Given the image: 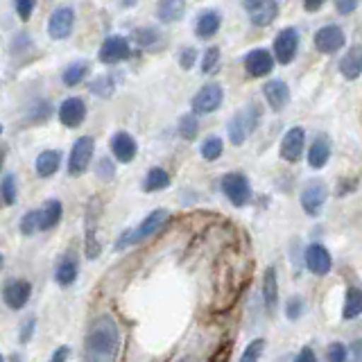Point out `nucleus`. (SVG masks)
<instances>
[{"label":"nucleus","mask_w":362,"mask_h":362,"mask_svg":"<svg viewBox=\"0 0 362 362\" xmlns=\"http://www.w3.org/2000/svg\"><path fill=\"white\" fill-rule=\"evenodd\" d=\"M344 32L337 25H324L315 34V48L324 54H335L339 48H344Z\"/></svg>","instance_id":"ddd939ff"},{"label":"nucleus","mask_w":362,"mask_h":362,"mask_svg":"<svg viewBox=\"0 0 362 362\" xmlns=\"http://www.w3.org/2000/svg\"><path fill=\"white\" fill-rule=\"evenodd\" d=\"M263 301H265V308L269 313L274 310L276 303H279V281H276V269L274 267L265 269V276H263Z\"/></svg>","instance_id":"cd10ccee"},{"label":"nucleus","mask_w":362,"mask_h":362,"mask_svg":"<svg viewBox=\"0 0 362 362\" xmlns=\"http://www.w3.org/2000/svg\"><path fill=\"white\" fill-rule=\"evenodd\" d=\"M134 41L139 48L152 50L154 45L161 41V32H158L156 28H139V30H134Z\"/></svg>","instance_id":"c9c22d12"},{"label":"nucleus","mask_w":362,"mask_h":362,"mask_svg":"<svg viewBox=\"0 0 362 362\" xmlns=\"http://www.w3.org/2000/svg\"><path fill=\"white\" fill-rule=\"evenodd\" d=\"M168 220H170V213H168L165 209H156V211H152L139 226H134V229L124 231V233L118 238L116 249H124V247H134V245L145 243L147 238H152V235H156L158 231H161Z\"/></svg>","instance_id":"f03ea898"},{"label":"nucleus","mask_w":362,"mask_h":362,"mask_svg":"<svg viewBox=\"0 0 362 362\" xmlns=\"http://www.w3.org/2000/svg\"><path fill=\"white\" fill-rule=\"evenodd\" d=\"M360 0H335V7L339 14H351V11H356Z\"/></svg>","instance_id":"de8ad7c7"},{"label":"nucleus","mask_w":362,"mask_h":362,"mask_svg":"<svg viewBox=\"0 0 362 362\" xmlns=\"http://www.w3.org/2000/svg\"><path fill=\"white\" fill-rule=\"evenodd\" d=\"M303 147H305V132L301 127H292L283 134V141H281V158L283 161H299L301 154H303Z\"/></svg>","instance_id":"2eb2a0df"},{"label":"nucleus","mask_w":362,"mask_h":362,"mask_svg":"<svg viewBox=\"0 0 362 362\" xmlns=\"http://www.w3.org/2000/svg\"><path fill=\"white\" fill-rule=\"evenodd\" d=\"M279 16V3L276 0H258V3L249 9V21L256 28H267Z\"/></svg>","instance_id":"aec40b11"},{"label":"nucleus","mask_w":362,"mask_h":362,"mask_svg":"<svg viewBox=\"0 0 362 362\" xmlns=\"http://www.w3.org/2000/svg\"><path fill=\"white\" fill-rule=\"evenodd\" d=\"M5 267V258H3V254H0V269Z\"/></svg>","instance_id":"13d9d810"},{"label":"nucleus","mask_w":362,"mask_h":362,"mask_svg":"<svg viewBox=\"0 0 362 362\" xmlns=\"http://www.w3.org/2000/svg\"><path fill=\"white\" fill-rule=\"evenodd\" d=\"M77 274H79V263L73 254H66L54 267V281L59 283L62 288L73 286V283L77 281Z\"/></svg>","instance_id":"4be33fe9"},{"label":"nucleus","mask_w":362,"mask_h":362,"mask_svg":"<svg viewBox=\"0 0 362 362\" xmlns=\"http://www.w3.org/2000/svg\"><path fill=\"white\" fill-rule=\"evenodd\" d=\"M324 3L326 0H303V7H305V11H317Z\"/></svg>","instance_id":"864d4df0"},{"label":"nucleus","mask_w":362,"mask_h":362,"mask_svg":"<svg viewBox=\"0 0 362 362\" xmlns=\"http://www.w3.org/2000/svg\"><path fill=\"white\" fill-rule=\"evenodd\" d=\"M75 30V9L73 7H57L48 18V34L54 41H64Z\"/></svg>","instance_id":"1a4fd4ad"},{"label":"nucleus","mask_w":362,"mask_h":362,"mask_svg":"<svg viewBox=\"0 0 362 362\" xmlns=\"http://www.w3.org/2000/svg\"><path fill=\"white\" fill-rule=\"evenodd\" d=\"M120 351V331L113 317L105 315L88 326L84 339V362H116Z\"/></svg>","instance_id":"f257e3e1"},{"label":"nucleus","mask_w":362,"mask_h":362,"mask_svg":"<svg viewBox=\"0 0 362 362\" xmlns=\"http://www.w3.org/2000/svg\"><path fill=\"white\" fill-rule=\"evenodd\" d=\"M263 351H265V339H254V342H249L247 349L243 351L240 362H258L260 356H263Z\"/></svg>","instance_id":"ea45409f"},{"label":"nucleus","mask_w":362,"mask_h":362,"mask_svg":"<svg viewBox=\"0 0 362 362\" xmlns=\"http://www.w3.org/2000/svg\"><path fill=\"white\" fill-rule=\"evenodd\" d=\"M0 362H5V358H3V354H0Z\"/></svg>","instance_id":"bf43d9fd"},{"label":"nucleus","mask_w":362,"mask_h":362,"mask_svg":"<svg viewBox=\"0 0 362 362\" xmlns=\"http://www.w3.org/2000/svg\"><path fill=\"white\" fill-rule=\"evenodd\" d=\"M351 362H362V339H356L351 344Z\"/></svg>","instance_id":"603ef678"},{"label":"nucleus","mask_w":362,"mask_h":362,"mask_svg":"<svg viewBox=\"0 0 362 362\" xmlns=\"http://www.w3.org/2000/svg\"><path fill=\"white\" fill-rule=\"evenodd\" d=\"M243 3H245V7H247V11H249V9H252V7L258 3V0H243Z\"/></svg>","instance_id":"6e6d98bb"},{"label":"nucleus","mask_w":362,"mask_h":362,"mask_svg":"<svg viewBox=\"0 0 362 362\" xmlns=\"http://www.w3.org/2000/svg\"><path fill=\"white\" fill-rule=\"evenodd\" d=\"M129 57H132V43L127 37H120V34H111V37H107L98 50V59L105 66L127 62Z\"/></svg>","instance_id":"0eeeda50"},{"label":"nucleus","mask_w":362,"mask_h":362,"mask_svg":"<svg viewBox=\"0 0 362 362\" xmlns=\"http://www.w3.org/2000/svg\"><path fill=\"white\" fill-rule=\"evenodd\" d=\"M326 202V186L322 181H313L301 190V206L308 215H320Z\"/></svg>","instance_id":"f3484780"},{"label":"nucleus","mask_w":362,"mask_h":362,"mask_svg":"<svg viewBox=\"0 0 362 362\" xmlns=\"http://www.w3.org/2000/svg\"><path fill=\"white\" fill-rule=\"evenodd\" d=\"M274 68V57L265 48H256L245 54V71L249 77H265Z\"/></svg>","instance_id":"dca6fc26"},{"label":"nucleus","mask_w":362,"mask_h":362,"mask_svg":"<svg viewBox=\"0 0 362 362\" xmlns=\"http://www.w3.org/2000/svg\"><path fill=\"white\" fill-rule=\"evenodd\" d=\"M220 25H222V16L215 9H206V11H202V14L197 16L195 34H197L199 39L206 41V39H211V37H215V34H218Z\"/></svg>","instance_id":"b1692460"},{"label":"nucleus","mask_w":362,"mask_h":362,"mask_svg":"<svg viewBox=\"0 0 362 362\" xmlns=\"http://www.w3.org/2000/svg\"><path fill=\"white\" fill-rule=\"evenodd\" d=\"M86 113H88V107L84 98H77V95H71L62 100L59 109H57V116H59V122L64 124L66 129H77L79 124L86 120Z\"/></svg>","instance_id":"6e6552de"},{"label":"nucleus","mask_w":362,"mask_h":362,"mask_svg":"<svg viewBox=\"0 0 362 362\" xmlns=\"http://www.w3.org/2000/svg\"><path fill=\"white\" fill-rule=\"evenodd\" d=\"M220 48L218 45H211V48H206V52L202 54V73L204 75H211L220 68Z\"/></svg>","instance_id":"4c0bfd02"},{"label":"nucleus","mask_w":362,"mask_h":362,"mask_svg":"<svg viewBox=\"0 0 362 362\" xmlns=\"http://www.w3.org/2000/svg\"><path fill=\"white\" fill-rule=\"evenodd\" d=\"M286 315L290 317V320H299V317L303 315V299L301 297H292L288 301V310Z\"/></svg>","instance_id":"a18cd8bd"},{"label":"nucleus","mask_w":362,"mask_h":362,"mask_svg":"<svg viewBox=\"0 0 362 362\" xmlns=\"http://www.w3.org/2000/svg\"><path fill=\"white\" fill-rule=\"evenodd\" d=\"M136 0H120V7H132Z\"/></svg>","instance_id":"4d7b16f0"},{"label":"nucleus","mask_w":362,"mask_h":362,"mask_svg":"<svg viewBox=\"0 0 362 362\" xmlns=\"http://www.w3.org/2000/svg\"><path fill=\"white\" fill-rule=\"evenodd\" d=\"M263 95L267 100V105L272 107V111H283L290 102V88L283 79H269L263 86Z\"/></svg>","instance_id":"a211bd4d"},{"label":"nucleus","mask_w":362,"mask_h":362,"mask_svg":"<svg viewBox=\"0 0 362 362\" xmlns=\"http://www.w3.org/2000/svg\"><path fill=\"white\" fill-rule=\"evenodd\" d=\"M50 113H52V102L50 100H45V98H41V100H34L32 105H30V109H28V122H32V124H41V122H45L50 118Z\"/></svg>","instance_id":"7c9ffc66"},{"label":"nucleus","mask_w":362,"mask_h":362,"mask_svg":"<svg viewBox=\"0 0 362 362\" xmlns=\"http://www.w3.org/2000/svg\"><path fill=\"white\" fill-rule=\"evenodd\" d=\"M326 360L328 362H346V349H344V344L333 342L331 346H328V351H326Z\"/></svg>","instance_id":"c03bdc74"},{"label":"nucleus","mask_w":362,"mask_h":362,"mask_svg":"<svg viewBox=\"0 0 362 362\" xmlns=\"http://www.w3.org/2000/svg\"><path fill=\"white\" fill-rule=\"evenodd\" d=\"M84 249H86V258L93 260L102 252V243L98 240V202L93 199L88 204L86 211V231H84Z\"/></svg>","instance_id":"4468645a"},{"label":"nucleus","mask_w":362,"mask_h":362,"mask_svg":"<svg viewBox=\"0 0 362 362\" xmlns=\"http://www.w3.org/2000/svg\"><path fill=\"white\" fill-rule=\"evenodd\" d=\"M258 118H260V111L254 105H249L247 109L238 111L235 116L229 120V124H226V132H229V141L233 145H243L247 141V136L258 127Z\"/></svg>","instance_id":"20e7f679"},{"label":"nucleus","mask_w":362,"mask_h":362,"mask_svg":"<svg viewBox=\"0 0 362 362\" xmlns=\"http://www.w3.org/2000/svg\"><path fill=\"white\" fill-rule=\"evenodd\" d=\"M197 62V50L190 48V45H186V48H181L179 52V66L184 68V71H190L192 66H195Z\"/></svg>","instance_id":"37998d69"},{"label":"nucleus","mask_w":362,"mask_h":362,"mask_svg":"<svg viewBox=\"0 0 362 362\" xmlns=\"http://www.w3.org/2000/svg\"><path fill=\"white\" fill-rule=\"evenodd\" d=\"M116 86L118 84H116V77H113V75H100L88 84V90L93 95H98V98H111L113 90H116Z\"/></svg>","instance_id":"f704fd0d"},{"label":"nucleus","mask_w":362,"mask_h":362,"mask_svg":"<svg viewBox=\"0 0 362 362\" xmlns=\"http://www.w3.org/2000/svg\"><path fill=\"white\" fill-rule=\"evenodd\" d=\"M294 362H317V356H315V351L310 346H303Z\"/></svg>","instance_id":"3c124183"},{"label":"nucleus","mask_w":362,"mask_h":362,"mask_svg":"<svg viewBox=\"0 0 362 362\" xmlns=\"http://www.w3.org/2000/svg\"><path fill=\"white\" fill-rule=\"evenodd\" d=\"M109 147H111L113 161L122 163V165L132 163L136 158V154H139V143H136L134 136L129 132H124V129H120V132H116L111 136Z\"/></svg>","instance_id":"9d476101"},{"label":"nucleus","mask_w":362,"mask_h":362,"mask_svg":"<svg viewBox=\"0 0 362 362\" xmlns=\"http://www.w3.org/2000/svg\"><path fill=\"white\" fill-rule=\"evenodd\" d=\"M170 186V175L165 168H150L147 170V175L143 179V190L145 192H158V190H165Z\"/></svg>","instance_id":"c85d7f7f"},{"label":"nucleus","mask_w":362,"mask_h":362,"mask_svg":"<svg viewBox=\"0 0 362 362\" xmlns=\"http://www.w3.org/2000/svg\"><path fill=\"white\" fill-rule=\"evenodd\" d=\"M95 175L102 179V181H111L116 177V161H111L109 156H102L98 165H95Z\"/></svg>","instance_id":"a19ab883"},{"label":"nucleus","mask_w":362,"mask_h":362,"mask_svg":"<svg viewBox=\"0 0 362 362\" xmlns=\"http://www.w3.org/2000/svg\"><path fill=\"white\" fill-rule=\"evenodd\" d=\"M224 102V90L218 82L204 84L195 95L190 100V107L195 116H209V113H215Z\"/></svg>","instance_id":"39448f33"},{"label":"nucleus","mask_w":362,"mask_h":362,"mask_svg":"<svg viewBox=\"0 0 362 362\" xmlns=\"http://www.w3.org/2000/svg\"><path fill=\"white\" fill-rule=\"evenodd\" d=\"M39 229V209H34V211H28L25 215L21 218V233L23 235H34Z\"/></svg>","instance_id":"58836bf2"},{"label":"nucleus","mask_w":362,"mask_h":362,"mask_svg":"<svg viewBox=\"0 0 362 362\" xmlns=\"http://www.w3.org/2000/svg\"><path fill=\"white\" fill-rule=\"evenodd\" d=\"M177 132L184 141H195L197 134H199V120L195 113H184V116L179 118V124H177Z\"/></svg>","instance_id":"72a5a7b5"},{"label":"nucleus","mask_w":362,"mask_h":362,"mask_svg":"<svg viewBox=\"0 0 362 362\" xmlns=\"http://www.w3.org/2000/svg\"><path fill=\"white\" fill-rule=\"evenodd\" d=\"M59 165H62V152L59 150H43L37 156V161H34V170H37V175L43 179L57 175Z\"/></svg>","instance_id":"393cba45"},{"label":"nucleus","mask_w":362,"mask_h":362,"mask_svg":"<svg viewBox=\"0 0 362 362\" xmlns=\"http://www.w3.org/2000/svg\"><path fill=\"white\" fill-rule=\"evenodd\" d=\"M184 16H186V0H161L156 5V18L165 23V25L179 23Z\"/></svg>","instance_id":"412c9836"},{"label":"nucleus","mask_w":362,"mask_h":362,"mask_svg":"<svg viewBox=\"0 0 362 362\" xmlns=\"http://www.w3.org/2000/svg\"><path fill=\"white\" fill-rule=\"evenodd\" d=\"M34 326H37V320L34 317H30V320H25V324H23V328H21V344H28L30 339H32V335H34Z\"/></svg>","instance_id":"49530a36"},{"label":"nucleus","mask_w":362,"mask_h":362,"mask_svg":"<svg viewBox=\"0 0 362 362\" xmlns=\"http://www.w3.org/2000/svg\"><path fill=\"white\" fill-rule=\"evenodd\" d=\"M297 50H299V32L294 28L281 30L274 39V59L286 66L297 57Z\"/></svg>","instance_id":"f8f14e48"},{"label":"nucleus","mask_w":362,"mask_h":362,"mask_svg":"<svg viewBox=\"0 0 362 362\" xmlns=\"http://www.w3.org/2000/svg\"><path fill=\"white\" fill-rule=\"evenodd\" d=\"M62 218H64L62 202L59 199H48L39 209V229L41 231H50V229H54V226L62 222Z\"/></svg>","instance_id":"5701e85b"},{"label":"nucleus","mask_w":362,"mask_h":362,"mask_svg":"<svg viewBox=\"0 0 362 362\" xmlns=\"http://www.w3.org/2000/svg\"><path fill=\"white\" fill-rule=\"evenodd\" d=\"M30 297H32V283L30 281H25V279H11V281L5 283L3 301H5L7 308H11V310L25 308Z\"/></svg>","instance_id":"9b49d317"},{"label":"nucleus","mask_w":362,"mask_h":362,"mask_svg":"<svg viewBox=\"0 0 362 362\" xmlns=\"http://www.w3.org/2000/svg\"><path fill=\"white\" fill-rule=\"evenodd\" d=\"M199 152H202L204 161H218L224 152V143H222L220 136H209V139L202 143Z\"/></svg>","instance_id":"e433bc0d"},{"label":"nucleus","mask_w":362,"mask_h":362,"mask_svg":"<svg viewBox=\"0 0 362 362\" xmlns=\"http://www.w3.org/2000/svg\"><path fill=\"white\" fill-rule=\"evenodd\" d=\"M339 73L346 79H358L362 75V45H354L339 62Z\"/></svg>","instance_id":"a878e982"},{"label":"nucleus","mask_w":362,"mask_h":362,"mask_svg":"<svg viewBox=\"0 0 362 362\" xmlns=\"http://www.w3.org/2000/svg\"><path fill=\"white\" fill-rule=\"evenodd\" d=\"M93 154H95V141L93 136H79V139L73 143L71 152H68V163L66 170L71 177H82L90 161H93Z\"/></svg>","instance_id":"7ed1b4c3"},{"label":"nucleus","mask_w":362,"mask_h":362,"mask_svg":"<svg viewBox=\"0 0 362 362\" xmlns=\"http://www.w3.org/2000/svg\"><path fill=\"white\" fill-rule=\"evenodd\" d=\"M0 199H3L5 206H14L18 199V184H16V175L7 173L0 179Z\"/></svg>","instance_id":"2f4dec72"},{"label":"nucleus","mask_w":362,"mask_h":362,"mask_svg":"<svg viewBox=\"0 0 362 362\" xmlns=\"http://www.w3.org/2000/svg\"><path fill=\"white\" fill-rule=\"evenodd\" d=\"M222 192L224 197L229 199L233 206L243 209L252 199V186H249V179L243 173H229L222 177Z\"/></svg>","instance_id":"423d86ee"},{"label":"nucleus","mask_w":362,"mask_h":362,"mask_svg":"<svg viewBox=\"0 0 362 362\" xmlns=\"http://www.w3.org/2000/svg\"><path fill=\"white\" fill-rule=\"evenodd\" d=\"M37 3L39 0H14V9L21 21H30V16L34 14V9H37Z\"/></svg>","instance_id":"79ce46f5"},{"label":"nucleus","mask_w":362,"mask_h":362,"mask_svg":"<svg viewBox=\"0 0 362 362\" xmlns=\"http://www.w3.org/2000/svg\"><path fill=\"white\" fill-rule=\"evenodd\" d=\"M0 136H3V124H0Z\"/></svg>","instance_id":"052dcab7"},{"label":"nucleus","mask_w":362,"mask_h":362,"mask_svg":"<svg viewBox=\"0 0 362 362\" xmlns=\"http://www.w3.org/2000/svg\"><path fill=\"white\" fill-rule=\"evenodd\" d=\"M331 254L326 252V247L322 245H310L308 249H305V265H308V269L313 272V274L317 276H324L331 272Z\"/></svg>","instance_id":"6ab92c4d"},{"label":"nucleus","mask_w":362,"mask_h":362,"mask_svg":"<svg viewBox=\"0 0 362 362\" xmlns=\"http://www.w3.org/2000/svg\"><path fill=\"white\" fill-rule=\"evenodd\" d=\"M88 73H90V64L88 62H73V64H68L64 68L62 82L66 86H77V84H82L84 79L88 77Z\"/></svg>","instance_id":"c756f323"},{"label":"nucleus","mask_w":362,"mask_h":362,"mask_svg":"<svg viewBox=\"0 0 362 362\" xmlns=\"http://www.w3.org/2000/svg\"><path fill=\"white\" fill-rule=\"evenodd\" d=\"M229 358H231V342H224L218 354L211 358V362H229Z\"/></svg>","instance_id":"09e8293b"},{"label":"nucleus","mask_w":362,"mask_h":362,"mask_svg":"<svg viewBox=\"0 0 362 362\" xmlns=\"http://www.w3.org/2000/svg\"><path fill=\"white\" fill-rule=\"evenodd\" d=\"M328 158H331V141H328L326 136H320L308 150V163L310 168L320 170L328 163Z\"/></svg>","instance_id":"bb28decb"},{"label":"nucleus","mask_w":362,"mask_h":362,"mask_svg":"<svg viewBox=\"0 0 362 362\" xmlns=\"http://www.w3.org/2000/svg\"><path fill=\"white\" fill-rule=\"evenodd\" d=\"M5 154H7V147L0 145V170H3V165H5Z\"/></svg>","instance_id":"5fc2aeb1"},{"label":"nucleus","mask_w":362,"mask_h":362,"mask_svg":"<svg viewBox=\"0 0 362 362\" xmlns=\"http://www.w3.org/2000/svg\"><path fill=\"white\" fill-rule=\"evenodd\" d=\"M68 356H71V349H68V346H59V349H57L54 354L50 356L48 362H68Z\"/></svg>","instance_id":"8fccbe9b"},{"label":"nucleus","mask_w":362,"mask_h":362,"mask_svg":"<svg viewBox=\"0 0 362 362\" xmlns=\"http://www.w3.org/2000/svg\"><path fill=\"white\" fill-rule=\"evenodd\" d=\"M360 315H362V290L360 288H349L342 317H344V320H356V317H360Z\"/></svg>","instance_id":"473e14b6"}]
</instances>
